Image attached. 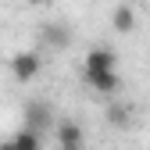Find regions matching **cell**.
I'll return each mask as SVG.
<instances>
[{
  "label": "cell",
  "instance_id": "1",
  "mask_svg": "<svg viewBox=\"0 0 150 150\" xmlns=\"http://www.w3.org/2000/svg\"><path fill=\"white\" fill-rule=\"evenodd\" d=\"M43 71V54L40 50H18L14 57H11V79L14 82H32L36 75Z\"/></svg>",
  "mask_w": 150,
  "mask_h": 150
},
{
  "label": "cell",
  "instance_id": "2",
  "mask_svg": "<svg viewBox=\"0 0 150 150\" xmlns=\"http://www.w3.org/2000/svg\"><path fill=\"white\" fill-rule=\"evenodd\" d=\"M93 71H118V54L111 47H89L82 57V75H93Z\"/></svg>",
  "mask_w": 150,
  "mask_h": 150
},
{
  "label": "cell",
  "instance_id": "3",
  "mask_svg": "<svg viewBox=\"0 0 150 150\" xmlns=\"http://www.w3.org/2000/svg\"><path fill=\"white\" fill-rule=\"evenodd\" d=\"M40 43L47 47V50H68L71 47V29L64 25V22H47L43 29H40Z\"/></svg>",
  "mask_w": 150,
  "mask_h": 150
},
{
  "label": "cell",
  "instance_id": "4",
  "mask_svg": "<svg viewBox=\"0 0 150 150\" xmlns=\"http://www.w3.org/2000/svg\"><path fill=\"white\" fill-rule=\"evenodd\" d=\"M50 125H54L50 104L47 100H29L25 104V129H32V132H47Z\"/></svg>",
  "mask_w": 150,
  "mask_h": 150
},
{
  "label": "cell",
  "instance_id": "5",
  "mask_svg": "<svg viewBox=\"0 0 150 150\" xmlns=\"http://www.w3.org/2000/svg\"><path fill=\"white\" fill-rule=\"evenodd\" d=\"M54 132H57V146L61 150H82V143H86L82 125L71 122V118H61L57 125H54Z\"/></svg>",
  "mask_w": 150,
  "mask_h": 150
},
{
  "label": "cell",
  "instance_id": "6",
  "mask_svg": "<svg viewBox=\"0 0 150 150\" xmlns=\"http://www.w3.org/2000/svg\"><path fill=\"white\" fill-rule=\"evenodd\" d=\"M82 82H86L93 93H100V97H115V93L122 89L118 71H93V75H82Z\"/></svg>",
  "mask_w": 150,
  "mask_h": 150
},
{
  "label": "cell",
  "instance_id": "7",
  "mask_svg": "<svg viewBox=\"0 0 150 150\" xmlns=\"http://www.w3.org/2000/svg\"><path fill=\"white\" fill-rule=\"evenodd\" d=\"M111 29H115L118 36H129L136 29V7L132 4H118L115 11H111Z\"/></svg>",
  "mask_w": 150,
  "mask_h": 150
},
{
  "label": "cell",
  "instance_id": "8",
  "mask_svg": "<svg viewBox=\"0 0 150 150\" xmlns=\"http://www.w3.org/2000/svg\"><path fill=\"white\" fill-rule=\"evenodd\" d=\"M0 150H43V139H40V132L22 125V132H14L7 143H0Z\"/></svg>",
  "mask_w": 150,
  "mask_h": 150
},
{
  "label": "cell",
  "instance_id": "9",
  "mask_svg": "<svg viewBox=\"0 0 150 150\" xmlns=\"http://www.w3.org/2000/svg\"><path fill=\"white\" fill-rule=\"evenodd\" d=\"M107 125L129 129L132 125V104H107Z\"/></svg>",
  "mask_w": 150,
  "mask_h": 150
},
{
  "label": "cell",
  "instance_id": "10",
  "mask_svg": "<svg viewBox=\"0 0 150 150\" xmlns=\"http://www.w3.org/2000/svg\"><path fill=\"white\" fill-rule=\"evenodd\" d=\"M36 4H54V0H36Z\"/></svg>",
  "mask_w": 150,
  "mask_h": 150
}]
</instances>
